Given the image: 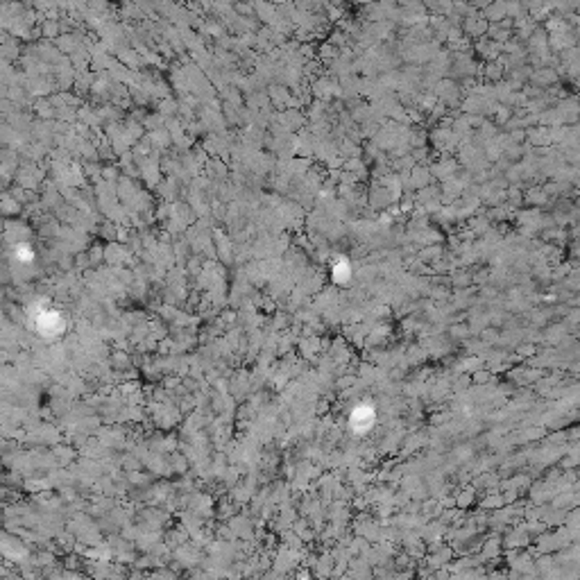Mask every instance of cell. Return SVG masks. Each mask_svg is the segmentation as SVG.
Returning a JSON list of instances; mask_svg holds the SVG:
<instances>
[{
    "mask_svg": "<svg viewBox=\"0 0 580 580\" xmlns=\"http://www.w3.org/2000/svg\"><path fill=\"white\" fill-rule=\"evenodd\" d=\"M349 277H351L349 263H347L344 258H340V261H338V265L333 268V279H336L338 284H344V281H349Z\"/></svg>",
    "mask_w": 580,
    "mask_h": 580,
    "instance_id": "6da1fadb",
    "label": "cell"
}]
</instances>
